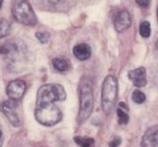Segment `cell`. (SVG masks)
<instances>
[{
	"mask_svg": "<svg viewBox=\"0 0 158 147\" xmlns=\"http://www.w3.org/2000/svg\"><path fill=\"white\" fill-rule=\"evenodd\" d=\"M80 110L77 118L78 125L84 123L93 112L94 96L91 83L86 78H82L79 84Z\"/></svg>",
	"mask_w": 158,
	"mask_h": 147,
	"instance_id": "1",
	"label": "cell"
},
{
	"mask_svg": "<svg viewBox=\"0 0 158 147\" xmlns=\"http://www.w3.org/2000/svg\"><path fill=\"white\" fill-rule=\"evenodd\" d=\"M118 94V81L114 75H108L104 79L101 89V107L103 111L110 115L116 105Z\"/></svg>",
	"mask_w": 158,
	"mask_h": 147,
	"instance_id": "2",
	"label": "cell"
},
{
	"mask_svg": "<svg viewBox=\"0 0 158 147\" xmlns=\"http://www.w3.org/2000/svg\"><path fill=\"white\" fill-rule=\"evenodd\" d=\"M66 92L60 84H46L39 88L36 94L35 105L55 103L66 100Z\"/></svg>",
	"mask_w": 158,
	"mask_h": 147,
	"instance_id": "3",
	"label": "cell"
},
{
	"mask_svg": "<svg viewBox=\"0 0 158 147\" xmlns=\"http://www.w3.org/2000/svg\"><path fill=\"white\" fill-rule=\"evenodd\" d=\"M35 119L41 125L52 127L61 122L63 113L56 104L35 105Z\"/></svg>",
	"mask_w": 158,
	"mask_h": 147,
	"instance_id": "4",
	"label": "cell"
},
{
	"mask_svg": "<svg viewBox=\"0 0 158 147\" xmlns=\"http://www.w3.org/2000/svg\"><path fill=\"white\" fill-rule=\"evenodd\" d=\"M12 14L18 23L25 26H33L38 23L32 6L27 1H15L12 6Z\"/></svg>",
	"mask_w": 158,
	"mask_h": 147,
	"instance_id": "5",
	"label": "cell"
},
{
	"mask_svg": "<svg viewBox=\"0 0 158 147\" xmlns=\"http://www.w3.org/2000/svg\"><path fill=\"white\" fill-rule=\"evenodd\" d=\"M18 107V102L11 99L5 101L0 104V111L5 115V116L14 127H19L22 125L21 119L17 111Z\"/></svg>",
	"mask_w": 158,
	"mask_h": 147,
	"instance_id": "6",
	"label": "cell"
},
{
	"mask_svg": "<svg viewBox=\"0 0 158 147\" xmlns=\"http://www.w3.org/2000/svg\"><path fill=\"white\" fill-rule=\"evenodd\" d=\"M26 90V82L20 79H16L8 84L6 87V94L11 100L19 102L23 97Z\"/></svg>",
	"mask_w": 158,
	"mask_h": 147,
	"instance_id": "7",
	"label": "cell"
},
{
	"mask_svg": "<svg viewBox=\"0 0 158 147\" xmlns=\"http://www.w3.org/2000/svg\"><path fill=\"white\" fill-rule=\"evenodd\" d=\"M132 24V18L127 10H121L114 19V28L118 32H123L129 29Z\"/></svg>",
	"mask_w": 158,
	"mask_h": 147,
	"instance_id": "8",
	"label": "cell"
},
{
	"mask_svg": "<svg viewBox=\"0 0 158 147\" xmlns=\"http://www.w3.org/2000/svg\"><path fill=\"white\" fill-rule=\"evenodd\" d=\"M127 77L129 80L137 88H143L148 83L147 71L145 67H140L136 69L128 71Z\"/></svg>",
	"mask_w": 158,
	"mask_h": 147,
	"instance_id": "9",
	"label": "cell"
},
{
	"mask_svg": "<svg viewBox=\"0 0 158 147\" xmlns=\"http://www.w3.org/2000/svg\"><path fill=\"white\" fill-rule=\"evenodd\" d=\"M141 147H157L158 146V125L149 127L145 131L142 137Z\"/></svg>",
	"mask_w": 158,
	"mask_h": 147,
	"instance_id": "10",
	"label": "cell"
},
{
	"mask_svg": "<svg viewBox=\"0 0 158 147\" xmlns=\"http://www.w3.org/2000/svg\"><path fill=\"white\" fill-rule=\"evenodd\" d=\"M73 54L77 59L81 61L88 60L90 58L92 54L91 47L86 43H80L73 48Z\"/></svg>",
	"mask_w": 158,
	"mask_h": 147,
	"instance_id": "11",
	"label": "cell"
},
{
	"mask_svg": "<svg viewBox=\"0 0 158 147\" xmlns=\"http://www.w3.org/2000/svg\"><path fill=\"white\" fill-rule=\"evenodd\" d=\"M52 63L53 67L55 68L56 71H60V72H63L68 70L69 67V63L66 61L65 59L63 58H53L52 60Z\"/></svg>",
	"mask_w": 158,
	"mask_h": 147,
	"instance_id": "12",
	"label": "cell"
},
{
	"mask_svg": "<svg viewBox=\"0 0 158 147\" xmlns=\"http://www.w3.org/2000/svg\"><path fill=\"white\" fill-rule=\"evenodd\" d=\"M139 32L143 38H149L151 34V27L150 22H142L139 26Z\"/></svg>",
	"mask_w": 158,
	"mask_h": 147,
	"instance_id": "13",
	"label": "cell"
},
{
	"mask_svg": "<svg viewBox=\"0 0 158 147\" xmlns=\"http://www.w3.org/2000/svg\"><path fill=\"white\" fill-rule=\"evenodd\" d=\"M74 141L80 147H91L94 143V139L89 137H82V136H75Z\"/></svg>",
	"mask_w": 158,
	"mask_h": 147,
	"instance_id": "14",
	"label": "cell"
},
{
	"mask_svg": "<svg viewBox=\"0 0 158 147\" xmlns=\"http://www.w3.org/2000/svg\"><path fill=\"white\" fill-rule=\"evenodd\" d=\"M11 30V25L6 19H0V39L9 35Z\"/></svg>",
	"mask_w": 158,
	"mask_h": 147,
	"instance_id": "15",
	"label": "cell"
},
{
	"mask_svg": "<svg viewBox=\"0 0 158 147\" xmlns=\"http://www.w3.org/2000/svg\"><path fill=\"white\" fill-rule=\"evenodd\" d=\"M117 118H118V123L120 125H125L129 122L130 117L127 115V113L125 112L123 109L121 108H117Z\"/></svg>",
	"mask_w": 158,
	"mask_h": 147,
	"instance_id": "16",
	"label": "cell"
},
{
	"mask_svg": "<svg viewBox=\"0 0 158 147\" xmlns=\"http://www.w3.org/2000/svg\"><path fill=\"white\" fill-rule=\"evenodd\" d=\"M132 100L137 104H142L146 101V95L140 90H135L132 93Z\"/></svg>",
	"mask_w": 158,
	"mask_h": 147,
	"instance_id": "17",
	"label": "cell"
},
{
	"mask_svg": "<svg viewBox=\"0 0 158 147\" xmlns=\"http://www.w3.org/2000/svg\"><path fill=\"white\" fill-rule=\"evenodd\" d=\"M35 37L37 38V40L43 44L48 43L49 38H50V34L47 32H36L35 34Z\"/></svg>",
	"mask_w": 158,
	"mask_h": 147,
	"instance_id": "18",
	"label": "cell"
},
{
	"mask_svg": "<svg viewBox=\"0 0 158 147\" xmlns=\"http://www.w3.org/2000/svg\"><path fill=\"white\" fill-rule=\"evenodd\" d=\"M121 138L119 137V136H116V137H114L110 141V142L109 143V145L110 147H118L121 144Z\"/></svg>",
	"mask_w": 158,
	"mask_h": 147,
	"instance_id": "19",
	"label": "cell"
},
{
	"mask_svg": "<svg viewBox=\"0 0 158 147\" xmlns=\"http://www.w3.org/2000/svg\"><path fill=\"white\" fill-rule=\"evenodd\" d=\"M136 2L139 5V6H142L143 8H148V6L151 5V1H148V0H137Z\"/></svg>",
	"mask_w": 158,
	"mask_h": 147,
	"instance_id": "20",
	"label": "cell"
},
{
	"mask_svg": "<svg viewBox=\"0 0 158 147\" xmlns=\"http://www.w3.org/2000/svg\"><path fill=\"white\" fill-rule=\"evenodd\" d=\"M3 142H4V135H3L2 129V126L0 125V147L2 146Z\"/></svg>",
	"mask_w": 158,
	"mask_h": 147,
	"instance_id": "21",
	"label": "cell"
},
{
	"mask_svg": "<svg viewBox=\"0 0 158 147\" xmlns=\"http://www.w3.org/2000/svg\"><path fill=\"white\" fill-rule=\"evenodd\" d=\"M119 106H120V108H121V109H125L127 110V111H129V108H128V106L127 105V104L125 103V102H120V103H119Z\"/></svg>",
	"mask_w": 158,
	"mask_h": 147,
	"instance_id": "22",
	"label": "cell"
},
{
	"mask_svg": "<svg viewBox=\"0 0 158 147\" xmlns=\"http://www.w3.org/2000/svg\"><path fill=\"white\" fill-rule=\"evenodd\" d=\"M155 46H156V48H157V50H158V38H157V41H156V44H155Z\"/></svg>",
	"mask_w": 158,
	"mask_h": 147,
	"instance_id": "23",
	"label": "cell"
},
{
	"mask_svg": "<svg viewBox=\"0 0 158 147\" xmlns=\"http://www.w3.org/2000/svg\"><path fill=\"white\" fill-rule=\"evenodd\" d=\"M2 3H3V2L0 0V9H1V8H2Z\"/></svg>",
	"mask_w": 158,
	"mask_h": 147,
	"instance_id": "24",
	"label": "cell"
},
{
	"mask_svg": "<svg viewBox=\"0 0 158 147\" xmlns=\"http://www.w3.org/2000/svg\"><path fill=\"white\" fill-rule=\"evenodd\" d=\"M157 21H158V6H157Z\"/></svg>",
	"mask_w": 158,
	"mask_h": 147,
	"instance_id": "25",
	"label": "cell"
}]
</instances>
